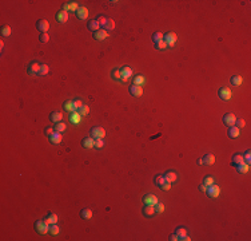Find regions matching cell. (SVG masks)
I'll list each match as a JSON object with an SVG mask.
<instances>
[{
  "label": "cell",
  "mask_w": 251,
  "mask_h": 241,
  "mask_svg": "<svg viewBox=\"0 0 251 241\" xmlns=\"http://www.w3.org/2000/svg\"><path fill=\"white\" fill-rule=\"evenodd\" d=\"M202 159H203V165H214L215 163V156L214 154H206Z\"/></svg>",
  "instance_id": "cell-24"
},
{
  "label": "cell",
  "mask_w": 251,
  "mask_h": 241,
  "mask_svg": "<svg viewBox=\"0 0 251 241\" xmlns=\"http://www.w3.org/2000/svg\"><path fill=\"white\" fill-rule=\"evenodd\" d=\"M36 27H38V30H39L42 34H47V31L49 30V23L46 20V19H42V20L38 22Z\"/></svg>",
  "instance_id": "cell-8"
},
{
  "label": "cell",
  "mask_w": 251,
  "mask_h": 241,
  "mask_svg": "<svg viewBox=\"0 0 251 241\" xmlns=\"http://www.w3.org/2000/svg\"><path fill=\"white\" fill-rule=\"evenodd\" d=\"M143 202H144V205H154L155 206L156 204H158V197L154 194H146L144 197H143Z\"/></svg>",
  "instance_id": "cell-9"
},
{
  "label": "cell",
  "mask_w": 251,
  "mask_h": 241,
  "mask_svg": "<svg viewBox=\"0 0 251 241\" xmlns=\"http://www.w3.org/2000/svg\"><path fill=\"white\" fill-rule=\"evenodd\" d=\"M176 236L179 237V239H180V237H183V236H186L187 234V231L184 228H178V231H176Z\"/></svg>",
  "instance_id": "cell-40"
},
{
  "label": "cell",
  "mask_w": 251,
  "mask_h": 241,
  "mask_svg": "<svg viewBox=\"0 0 251 241\" xmlns=\"http://www.w3.org/2000/svg\"><path fill=\"white\" fill-rule=\"evenodd\" d=\"M39 70H40V63L38 62H32L31 65L28 66V74L29 75H39Z\"/></svg>",
  "instance_id": "cell-10"
},
{
  "label": "cell",
  "mask_w": 251,
  "mask_h": 241,
  "mask_svg": "<svg viewBox=\"0 0 251 241\" xmlns=\"http://www.w3.org/2000/svg\"><path fill=\"white\" fill-rule=\"evenodd\" d=\"M146 83V78L143 75H136L134 78V85L135 86H143Z\"/></svg>",
  "instance_id": "cell-31"
},
{
  "label": "cell",
  "mask_w": 251,
  "mask_h": 241,
  "mask_svg": "<svg viewBox=\"0 0 251 241\" xmlns=\"http://www.w3.org/2000/svg\"><path fill=\"white\" fill-rule=\"evenodd\" d=\"M114 28H115V22L112 20V19H107V23H106V26H104V30H106V31H112Z\"/></svg>",
  "instance_id": "cell-33"
},
{
  "label": "cell",
  "mask_w": 251,
  "mask_h": 241,
  "mask_svg": "<svg viewBox=\"0 0 251 241\" xmlns=\"http://www.w3.org/2000/svg\"><path fill=\"white\" fill-rule=\"evenodd\" d=\"M82 146L85 149H92L93 146H95V139H93L92 137H87L84 138L83 141H82Z\"/></svg>",
  "instance_id": "cell-17"
},
{
  "label": "cell",
  "mask_w": 251,
  "mask_h": 241,
  "mask_svg": "<svg viewBox=\"0 0 251 241\" xmlns=\"http://www.w3.org/2000/svg\"><path fill=\"white\" fill-rule=\"evenodd\" d=\"M155 206H156V208H155V212H158V213H162V212L164 210V205L162 204V202H158V204H156Z\"/></svg>",
  "instance_id": "cell-48"
},
{
  "label": "cell",
  "mask_w": 251,
  "mask_h": 241,
  "mask_svg": "<svg viewBox=\"0 0 251 241\" xmlns=\"http://www.w3.org/2000/svg\"><path fill=\"white\" fill-rule=\"evenodd\" d=\"M62 141H63V134H60V133L55 131L52 135H49V142L54 143V145H59Z\"/></svg>",
  "instance_id": "cell-13"
},
{
  "label": "cell",
  "mask_w": 251,
  "mask_h": 241,
  "mask_svg": "<svg viewBox=\"0 0 251 241\" xmlns=\"http://www.w3.org/2000/svg\"><path fill=\"white\" fill-rule=\"evenodd\" d=\"M103 146H104V141H103V138H102V139H95V148L102 149Z\"/></svg>",
  "instance_id": "cell-49"
},
{
  "label": "cell",
  "mask_w": 251,
  "mask_h": 241,
  "mask_svg": "<svg viewBox=\"0 0 251 241\" xmlns=\"http://www.w3.org/2000/svg\"><path fill=\"white\" fill-rule=\"evenodd\" d=\"M170 240H171V241H176V240H179V237L176 236V234H172V236L170 237Z\"/></svg>",
  "instance_id": "cell-55"
},
{
  "label": "cell",
  "mask_w": 251,
  "mask_h": 241,
  "mask_svg": "<svg viewBox=\"0 0 251 241\" xmlns=\"http://www.w3.org/2000/svg\"><path fill=\"white\" fill-rule=\"evenodd\" d=\"M235 126L238 127V129H243V127L246 126V122H244V119H236Z\"/></svg>",
  "instance_id": "cell-44"
},
{
  "label": "cell",
  "mask_w": 251,
  "mask_h": 241,
  "mask_svg": "<svg viewBox=\"0 0 251 241\" xmlns=\"http://www.w3.org/2000/svg\"><path fill=\"white\" fill-rule=\"evenodd\" d=\"M96 20H98V23H99V26H100V27H104V26H106V23H107V18H104V16H99Z\"/></svg>",
  "instance_id": "cell-43"
},
{
  "label": "cell",
  "mask_w": 251,
  "mask_h": 241,
  "mask_svg": "<svg viewBox=\"0 0 251 241\" xmlns=\"http://www.w3.org/2000/svg\"><path fill=\"white\" fill-rule=\"evenodd\" d=\"M91 135H92L93 139H102V138L106 137V130L103 129V127H93L92 130H91Z\"/></svg>",
  "instance_id": "cell-3"
},
{
  "label": "cell",
  "mask_w": 251,
  "mask_h": 241,
  "mask_svg": "<svg viewBox=\"0 0 251 241\" xmlns=\"http://www.w3.org/2000/svg\"><path fill=\"white\" fill-rule=\"evenodd\" d=\"M66 129H67V125H66L64 122H59V123H56V126H55V131L60 133V134H63V133L66 131Z\"/></svg>",
  "instance_id": "cell-29"
},
{
  "label": "cell",
  "mask_w": 251,
  "mask_h": 241,
  "mask_svg": "<svg viewBox=\"0 0 251 241\" xmlns=\"http://www.w3.org/2000/svg\"><path fill=\"white\" fill-rule=\"evenodd\" d=\"M159 188H160L162 190H164V192H168V190L171 189V182H167V181H166L163 185H160Z\"/></svg>",
  "instance_id": "cell-45"
},
{
  "label": "cell",
  "mask_w": 251,
  "mask_h": 241,
  "mask_svg": "<svg viewBox=\"0 0 251 241\" xmlns=\"http://www.w3.org/2000/svg\"><path fill=\"white\" fill-rule=\"evenodd\" d=\"M70 121H71V123H74V125L80 123V121H82V115L79 114L78 111L71 113V115H70Z\"/></svg>",
  "instance_id": "cell-21"
},
{
  "label": "cell",
  "mask_w": 251,
  "mask_h": 241,
  "mask_svg": "<svg viewBox=\"0 0 251 241\" xmlns=\"http://www.w3.org/2000/svg\"><path fill=\"white\" fill-rule=\"evenodd\" d=\"M76 16H78V19H80V20H85V19L88 18V10L85 7H80V5H79L78 11H76Z\"/></svg>",
  "instance_id": "cell-12"
},
{
  "label": "cell",
  "mask_w": 251,
  "mask_h": 241,
  "mask_svg": "<svg viewBox=\"0 0 251 241\" xmlns=\"http://www.w3.org/2000/svg\"><path fill=\"white\" fill-rule=\"evenodd\" d=\"M78 113L82 115V117H84V115H88V113H90V107H88L87 105H83V106H82L80 109L78 110Z\"/></svg>",
  "instance_id": "cell-34"
},
{
  "label": "cell",
  "mask_w": 251,
  "mask_h": 241,
  "mask_svg": "<svg viewBox=\"0 0 251 241\" xmlns=\"http://www.w3.org/2000/svg\"><path fill=\"white\" fill-rule=\"evenodd\" d=\"M49 233H51V234H54V236L59 234V226H57L56 224H52V225L49 226Z\"/></svg>",
  "instance_id": "cell-37"
},
{
  "label": "cell",
  "mask_w": 251,
  "mask_h": 241,
  "mask_svg": "<svg viewBox=\"0 0 251 241\" xmlns=\"http://www.w3.org/2000/svg\"><path fill=\"white\" fill-rule=\"evenodd\" d=\"M49 118H51L52 122H55V123H59V122H62V119H63V114L60 111H54V113H51Z\"/></svg>",
  "instance_id": "cell-22"
},
{
  "label": "cell",
  "mask_w": 251,
  "mask_h": 241,
  "mask_svg": "<svg viewBox=\"0 0 251 241\" xmlns=\"http://www.w3.org/2000/svg\"><path fill=\"white\" fill-rule=\"evenodd\" d=\"M35 231L40 234H46L49 232V225L44 220H38L35 222Z\"/></svg>",
  "instance_id": "cell-1"
},
{
  "label": "cell",
  "mask_w": 251,
  "mask_h": 241,
  "mask_svg": "<svg viewBox=\"0 0 251 241\" xmlns=\"http://www.w3.org/2000/svg\"><path fill=\"white\" fill-rule=\"evenodd\" d=\"M239 134H241V129H238L236 126L228 127V137L230 138H238Z\"/></svg>",
  "instance_id": "cell-20"
},
{
  "label": "cell",
  "mask_w": 251,
  "mask_h": 241,
  "mask_svg": "<svg viewBox=\"0 0 251 241\" xmlns=\"http://www.w3.org/2000/svg\"><path fill=\"white\" fill-rule=\"evenodd\" d=\"M218 95H219V98L222 99V101H230L231 96H233V93H231L230 88L222 87V88H219V91H218Z\"/></svg>",
  "instance_id": "cell-4"
},
{
  "label": "cell",
  "mask_w": 251,
  "mask_h": 241,
  "mask_svg": "<svg viewBox=\"0 0 251 241\" xmlns=\"http://www.w3.org/2000/svg\"><path fill=\"white\" fill-rule=\"evenodd\" d=\"M167 43L164 40H160V42H158V43H156V48L158 50H164V48H167Z\"/></svg>",
  "instance_id": "cell-42"
},
{
  "label": "cell",
  "mask_w": 251,
  "mask_h": 241,
  "mask_svg": "<svg viewBox=\"0 0 251 241\" xmlns=\"http://www.w3.org/2000/svg\"><path fill=\"white\" fill-rule=\"evenodd\" d=\"M78 8H79V4L76 1H70V3H66L64 5H63V11H78Z\"/></svg>",
  "instance_id": "cell-16"
},
{
  "label": "cell",
  "mask_w": 251,
  "mask_h": 241,
  "mask_svg": "<svg viewBox=\"0 0 251 241\" xmlns=\"http://www.w3.org/2000/svg\"><path fill=\"white\" fill-rule=\"evenodd\" d=\"M64 110L68 113H74L76 111V107H75V102L72 99H68V101L64 102Z\"/></svg>",
  "instance_id": "cell-18"
},
{
  "label": "cell",
  "mask_w": 251,
  "mask_h": 241,
  "mask_svg": "<svg viewBox=\"0 0 251 241\" xmlns=\"http://www.w3.org/2000/svg\"><path fill=\"white\" fill-rule=\"evenodd\" d=\"M48 71H49L48 66H47V65H40V70H39V75L40 76L47 75V74H48Z\"/></svg>",
  "instance_id": "cell-35"
},
{
  "label": "cell",
  "mask_w": 251,
  "mask_h": 241,
  "mask_svg": "<svg viewBox=\"0 0 251 241\" xmlns=\"http://www.w3.org/2000/svg\"><path fill=\"white\" fill-rule=\"evenodd\" d=\"M130 94H131L132 96H142V95H143V88H142V86H135V85H132L131 87H130Z\"/></svg>",
  "instance_id": "cell-11"
},
{
  "label": "cell",
  "mask_w": 251,
  "mask_h": 241,
  "mask_svg": "<svg viewBox=\"0 0 251 241\" xmlns=\"http://www.w3.org/2000/svg\"><path fill=\"white\" fill-rule=\"evenodd\" d=\"M231 162H233V165H234V166L241 165V163H243V162H244L243 156H241V154H235V156H233V159H231Z\"/></svg>",
  "instance_id": "cell-27"
},
{
  "label": "cell",
  "mask_w": 251,
  "mask_h": 241,
  "mask_svg": "<svg viewBox=\"0 0 251 241\" xmlns=\"http://www.w3.org/2000/svg\"><path fill=\"white\" fill-rule=\"evenodd\" d=\"M110 35H108V31H106V30H99V31H96L95 34H93V38H95L96 40H104L107 39Z\"/></svg>",
  "instance_id": "cell-14"
},
{
  "label": "cell",
  "mask_w": 251,
  "mask_h": 241,
  "mask_svg": "<svg viewBox=\"0 0 251 241\" xmlns=\"http://www.w3.org/2000/svg\"><path fill=\"white\" fill-rule=\"evenodd\" d=\"M243 159H244V162H246V163H249V165H250V162H251V153H250V150H247V151H246V154H244Z\"/></svg>",
  "instance_id": "cell-50"
},
{
  "label": "cell",
  "mask_w": 251,
  "mask_h": 241,
  "mask_svg": "<svg viewBox=\"0 0 251 241\" xmlns=\"http://www.w3.org/2000/svg\"><path fill=\"white\" fill-rule=\"evenodd\" d=\"M199 190H200V192H205V193H206V192H207V186H206L205 184H202V185L199 186Z\"/></svg>",
  "instance_id": "cell-53"
},
{
  "label": "cell",
  "mask_w": 251,
  "mask_h": 241,
  "mask_svg": "<svg viewBox=\"0 0 251 241\" xmlns=\"http://www.w3.org/2000/svg\"><path fill=\"white\" fill-rule=\"evenodd\" d=\"M39 40L42 42V43H47V42L49 40V35H48V34H42V35H39Z\"/></svg>",
  "instance_id": "cell-46"
},
{
  "label": "cell",
  "mask_w": 251,
  "mask_h": 241,
  "mask_svg": "<svg viewBox=\"0 0 251 241\" xmlns=\"http://www.w3.org/2000/svg\"><path fill=\"white\" fill-rule=\"evenodd\" d=\"M80 216H82V218H84V220H90V218L92 217V210H91V209L80 210Z\"/></svg>",
  "instance_id": "cell-30"
},
{
  "label": "cell",
  "mask_w": 251,
  "mask_h": 241,
  "mask_svg": "<svg viewBox=\"0 0 251 241\" xmlns=\"http://www.w3.org/2000/svg\"><path fill=\"white\" fill-rule=\"evenodd\" d=\"M249 170H250V166H249V163H246V162H243V163H241V165L236 166V171L241 173V174L249 173Z\"/></svg>",
  "instance_id": "cell-23"
},
{
  "label": "cell",
  "mask_w": 251,
  "mask_h": 241,
  "mask_svg": "<svg viewBox=\"0 0 251 241\" xmlns=\"http://www.w3.org/2000/svg\"><path fill=\"white\" fill-rule=\"evenodd\" d=\"M230 82L233 83L234 86H241L242 83H243V78H242L241 75H235V76H233V78L230 79Z\"/></svg>",
  "instance_id": "cell-32"
},
{
  "label": "cell",
  "mask_w": 251,
  "mask_h": 241,
  "mask_svg": "<svg viewBox=\"0 0 251 241\" xmlns=\"http://www.w3.org/2000/svg\"><path fill=\"white\" fill-rule=\"evenodd\" d=\"M207 196L208 197H211V198H216L220 194V188L218 186V185H215V184H212L211 186H208L207 188Z\"/></svg>",
  "instance_id": "cell-7"
},
{
  "label": "cell",
  "mask_w": 251,
  "mask_h": 241,
  "mask_svg": "<svg viewBox=\"0 0 251 241\" xmlns=\"http://www.w3.org/2000/svg\"><path fill=\"white\" fill-rule=\"evenodd\" d=\"M112 78L116 79V80L122 79V76H120V70H114V71H112Z\"/></svg>",
  "instance_id": "cell-47"
},
{
  "label": "cell",
  "mask_w": 251,
  "mask_h": 241,
  "mask_svg": "<svg viewBox=\"0 0 251 241\" xmlns=\"http://www.w3.org/2000/svg\"><path fill=\"white\" fill-rule=\"evenodd\" d=\"M57 220H59V218H57V216L55 214V213H49V214H48V217H47L44 221H46V222L48 224L49 226H51L52 224H56V222H57Z\"/></svg>",
  "instance_id": "cell-26"
},
{
  "label": "cell",
  "mask_w": 251,
  "mask_h": 241,
  "mask_svg": "<svg viewBox=\"0 0 251 241\" xmlns=\"http://www.w3.org/2000/svg\"><path fill=\"white\" fill-rule=\"evenodd\" d=\"M164 179H166L167 182H175L176 179H178V176H176L175 171H167V173L164 174Z\"/></svg>",
  "instance_id": "cell-25"
},
{
  "label": "cell",
  "mask_w": 251,
  "mask_h": 241,
  "mask_svg": "<svg viewBox=\"0 0 251 241\" xmlns=\"http://www.w3.org/2000/svg\"><path fill=\"white\" fill-rule=\"evenodd\" d=\"M99 28H100V26H99V23H98V20H91L90 23H88V30L90 31H93V32H96V31H99Z\"/></svg>",
  "instance_id": "cell-28"
},
{
  "label": "cell",
  "mask_w": 251,
  "mask_h": 241,
  "mask_svg": "<svg viewBox=\"0 0 251 241\" xmlns=\"http://www.w3.org/2000/svg\"><path fill=\"white\" fill-rule=\"evenodd\" d=\"M1 35L3 36H10L11 35V27L10 26H4L1 28Z\"/></svg>",
  "instance_id": "cell-38"
},
{
  "label": "cell",
  "mask_w": 251,
  "mask_h": 241,
  "mask_svg": "<svg viewBox=\"0 0 251 241\" xmlns=\"http://www.w3.org/2000/svg\"><path fill=\"white\" fill-rule=\"evenodd\" d=\"M163 40L167 43L168 47H174V46H175V43H176V40H178V36H176L175 32H167V34L164 35Z\"/></svg>",
  "instance_id": "cell-5"
},
{
  "label": "cell",
  "mask_w": 251,
  "mask_h": 241,
  "mask_svg": "<svg viewBox=\"0 0 251 241\" xmlns=\"http://www.w3.org/2000/svg\"><path fill=\"white\" fill-rule=\"evenodd\" d=\"M179 240H182V241H190V240H191V239H190V237H188V236H187V234H186V236L180 237V239H179Z\"/></svg>",
  "instance_id": "cell-54"
},
{
  "label": "cell",
  "mask_w": 251,
  "mask_h": 241,
  "mask_svg": "<svg viewBox=\"0 0 251 241\" xmlns=\"http://www.w3.org/2000/svg\"><path fill=\"white\" fill-rule=\"evenodd\" d=\"M155 208H154V205H146L144 208H143V214L147 216V217H151V216L155 214Z\"/></svg>",
  "instance_id": "cell-19"
},
{
  "label": "cell",
  "mask_w": 251,
  "mask_h": 241,
  "mask_svg": "<svg viewBox=\"0 0 251 241\" xmlns=\"http://www.w3.org/2000/svg\"><path fill=\"white\" fill-rule=\"evenodd\" d=\"M164 182H166V179H164V176H156V177H155V184L158 185V186L163 185Z\"/></svg>",
  "instance_id": "cell-39"
},
{
  "label": "cell",
  "mask_w": 251,
  "mask_h": 241,
  "mask_svg": "<svg viewBox=\"0 0 251 241\" xmlns=\"http://www.w3.org/2000/svg\"><path fill=\"white\" fill-rule=\"evenodd\" d=\"M56 20L59 22V23H67L68 22V12L67 11H59V12L56 13Z\"/></svg>",
  "instance_id": "cell-15"
},
{
  "label": "cell",
  "mask_w": 251,
  "mask_h": 241,
  "mask_svg": "<svg viewBox=\"0 0 251 241\" xmlns=\"http://www.w3.org/2000/svg\"><path fill=\"white\" fill-rule=\"evenodd\" d=\"M54 133H55V129H52V127H47V129H46V134L48 135V137H49V135H52Z\"/></svg>",
  "instance_id": "cell-52"
},
{
  "label": "cell",
  "mask_w": 251,
  "mask_h": 241,
  "mask_svg": "<svg viewBox=\"0 0 251 241\" xmlns=\"http://www.w3.org/2000/svg\"><path fill=\"white\" fill-rule=\"evenodd\" d=\"M119 70H120V76H122V79H120V80H122L123 83L128 82L130 78L132 76V74H134V73H132V68L128 67V66H123V67L119 68Z\"/></svg>",
  "instance_id": "cell-2"
},
{
  "label": "cell",
  "mask_w": 251,
  "mask_h": 241,
  "mask_svg": "<svg viewBox=\"0 0 251 241\" xmlns=\"http://www.w3.org/2000/svg\"><path fill=\"white\" fill-rule=\"evenodd\" d=\"M163 38H164V35H163V34H160V32H155V34L152 35V40L155 42V44L158 43V42L163 40Z\"/></svg>",
  "instance_id": "cell-36"
},
{
  "label": "cell",
  "mask_w": 251,
  "mask_h": 241,
  "mask_svg": "<svg viewBox=\"0 0 251 241\" xmlns=\"http://www.w3.org/2000/svg\"><path fill=\"white\" fill-rule=\"evenodd\" d=\"M214 182H215V179L212 178V177H206V178H205V181H203V184H205L206 186L208 188V186H211V185L214 184Z\"/></svg>",
  "instance_id": "cell-41"
},
{
  "label": "cell",
  "mask_w": 251,
  "mask_h": 241,
  "mask_svg": "<svg viewBox=\"0 0 251 241\" xmlns=\"http://www.w3.org/2000/svg\"><path fill=\"white\" fill-rule=\"evenodd\" d=\"M198 165H203V159H198Z\"/></svg>",
  "instance_id": "cell-56"
},
{
  "label": "cell",
  "mask_w": 251,
  "mask_h": 241,
  "mask_svg": "<svg viewBox=\"0 0 251 241\" xmlns=\"http://www.w3.org/2000/svg\"><path fill=\"white\" fill-rule=\"evenodd\" d=\"M74 102H75V107H76V111H78V110L80 109L82 106H83V102H82L80 99H75Z\"/></svg>",
  "instance_id": "cell-51"
},
{
  "label": "cell",
  "mask_w": 251,
  "mask_h": 241,
  "mask_svg": "<svg viewBox=\"0 0 251 241\" xmlns=\"http://www.w3.org/2000/svg\"><path fill=\"white\" fill-rule=\"evenodd\" d=\"M223 123L226 125V126L231 127V126H235V122H236V117L233 114V113H228V114L223 115Z\"/></svg>",
  "instance_id": "cell-6"
}]
</instances>
